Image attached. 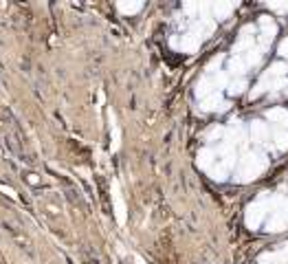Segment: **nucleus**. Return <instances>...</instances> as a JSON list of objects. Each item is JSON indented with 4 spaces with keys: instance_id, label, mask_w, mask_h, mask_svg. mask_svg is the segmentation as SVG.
I'll list each match as a JSON object with an SVG mask.
<instances>
[{
    "instance_id": "obj_14",
    "label": "nucleus",
    "mask_w": 288,
    "mask_h": 264,
    "mask_svg": "<svg viewBox=\"0 0 288 264\" xmlns=\"http://www.w3.org/2000/svg\"><path fill=\"white\" fill-rule=\"evenodd\" d=\"M280 53L284 55V58H288V38H286V40L280 44Z\"/></svg>"
},
{
    "instance_id": "obj_15",
    "label": "nucleus",
    "mask_w": 288,
    "mask_h": 264,
    "mask_svg": "<svg viewBox=\"0 0 288 264\" xmlns=\"http://www.w3.org/2000/svg\"><path fill=\"white\" fill-rule=\"evenodd\" d=\"M220 134H222V128H214L209 132V136H220Z\"/></svg>"
},
{
    "instance_id": "obj_1",
    "label": "nucleus",
    "mask_w": 288,
    "mask_h": 264,
    "mask_svg": "<svg viewBox=\"0 0 288 264\" xmlns=\"http://www.w3.org/2000/svg\"><path fill=\"white\" fill-rule=\"evenodd\" d=\"M266 154L260 152V150H253V152H246L244 156L240 158V165H238V176L236 178L240 183H248V180L258 178L260 174L266 170Z\"/></svg>"
},
{
    "instance_id": "obj_3",
    "label": "nucleus",
    "mask_w": 288,
    "mask_h": 264,
    "mask_svg": "<svg viewBox=\"0 0 288 264\" xmlns=\"http://www.w3.org/2000/svg\"><path fill=\"white\" fill-rule=\"evenodd\" d=\"M260 29H262V36H260V42H262V51H266L270 46V42H273L275 33H278V24L273 22V18H268V16H262L260 18Z\"/></svg>"
},
{
    "instance_id": "obj_4",
    "label": "nucleus",
    "mask_w": 288,
    "mask_h": 264,
    "mask_svg": "<svg viewBox=\"0 0 288 264\" xmlns=\"http://www.w3.org/2000/svg\"><path fill=\"white\" fill-rule=\"evenodd\" d=\"M251 33H256V29H253V24H246L244 29H242V33H240V42L236 44L234 53H242V51H251V48H256V46H253L256 38H253Z\"/></svg>"
},
{
    "instance_id": "obj_16",
    "label": "nucleus",
    "mask_w": 288,
    "mask_h": 264,
    "mask_svg": "<svg viewBox=\"0 0 288 264\" xmlns=\"http://www.w3.org/2000/svg\"><path fill=\"white\" fill-rule=\"evenodd\" d=\"M284 11H288V2H284Z\"/></svg>"
},
{
    "instance_id": "obj_6",
    "label": "nucleus",
    "mask_w": 288,
    "mask_h": 264,
    "mask_svg": "<svg viewBox=\"0 0 288 264\" xmlns=\"http://www.w3.org/2000/svg\"><path fill=\"white\" fill-rule=\"evenodd\" d=\"M286 70H288V66L278 62V64H270V68L262 77H264V80H268V82H275V80H282V77L286 75Z\"/></svg>"
},
{
    "instance_id": "obj_7",
    "label": "nucleus",
    "mask_w": 288,
    "mask_h": 264,
    "mask_svg": "<svg viewBox=\"0 0 288 264\" xmlns=\"http://www.w3.org/2000/svg\"><path fill=\"white\" fill-rule=\"evenodd\" d=\"M266 117H268L270 124H284V126H288V110H284V108H273V110H268Z\"/></svg>"
},
{
    "instance_id": "obj_12",
    "label": "nucleus",
    "mask_w": 288,
    "mask_h": 264,
    "mask_svg": "<svg viewBox=\"0 0 288 264\" xmlns=\"http://www.w3.org/2000/svg\"><path fill=\"white\" fill-rule=\"evenodd\" d=\"M244 88H246V82H244V80H238V82H234V84H231L229 92H231V95H240Z\"/></svg>"
},
{
    "instance_id": "obj_8",
    "label": "nucleus",
    "mask_w": 288,
    "mask_h": 264,
    "mask_svg": "<svg viewBox=\"0 0 288 264\" xmlns=\"http://www.w3.org/2000/svg\"><path fill=\"white\" fill-rule=\"evenodd\" d=\"M262 48H251V51H246L244 53V62H246V66L251 68V66H258L260 64V60H262Z\"/></svg>"
},
{
    "instance_id": "obj_13",
    "label": "nucleus",
    "mask_w": 288,
    "mask_h": 264,
    "mask_svg": "<svg viewBox=\"0 0 288 264\" xmlns=\"http://www.w3.org/2000/svg\"><path fill=\"white\" fill-rule=\"evenodd\" d=\"M275 258H278V262H286V260H288V242H286L284 246H282L280 253H275Z\"/></svg>"
},
{
    "instance_id": "obj_11",
    "label": "nucleus",
    "mask_w": 288,
    "mask_h": 264,
    "mask_svg": "<svg viewBox=\"0 0 288 264\" xmlns=\"http://www.w3.org/2000/svg\"><path fill=\"white\" fill-rule=\"evenodd\" d=\"M273 136H275V146H278L280 150H288V132L278 130Z\"/></svg>"
},
{
    "instance_id": "obj_2",
    "label": "nucleus",
    "mask_w": 288,
    "mask_h": 264,
    "mask_svg": "<svg viewBox=\"0 0 288 264\" xmlns=\"http://www.w3.org/2000/svg\"><path fill=\"white\" fill-rule=\"evenodd\" d=\"M288 227V200H282V205L270 212V216L266 220V229L268 231H282Z\"/></svg>"
},
{
    "instance_id": "obj_5",
    "label": "nucleus",
    "mask_w": 288,
    "mask_h": 264,
    "mask_svg": "<svg viewBox=\"0 0 288 264\" xmlns=\"http://www.w3.org/2000/svg\"><path fill=\"white\" fill-rule=\"evenodd\" d=\"M268 126L266 124H262V121H253L251 124V139L256 141V143H266V139H268Z\"/></svg>"
},
{
    "instance_id": "obj_10",
    "label": "nucleus",
    "mask_w": 288,
    "mask_h": 264,
    "mask_svg": "<svg viewBox=\"0 0 288 264\" xmlns=\"http://www.w3.org/2000/svg\"><path fill=\"white\" fill-rule=\"evenodd\" d=\"M231 73H236V75H242L244 73V70L248 68L246 66V62H244V58H236V60H231Z\"/></svg>"
},
{
    "instance_id": "obj_9",
    "label": "nucleus",
    "mask_w": 288,
    "mask_h": 264,
    "mask_svg": "<svg viewBox=\"0 0 288 264\" xmlns=\"http://www.w3.org/2000/svg\"><path fill=\"white\" fill-rule=\"evenodd\" d=\"M231 9H234V4H231V2H218V4H216V16H218V20L229 18Z\"/></svg>"
}]
</instances>
